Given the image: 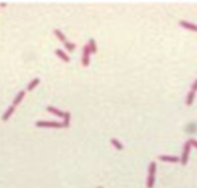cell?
Returning a JSON list of instances; mask_svg holds the SVG:
<instances>
[{
	"label": "cell",
	"mask_w": 197,
	"mask_h": 188,
	"mask_svg": "<svg viewBox=\"0 0 197 188\" xmlns=\"http://www.w3.org/2000/svg\"><path fill=\"white\" fill-rule=\"evenodd\" d=\"M190 141H187L185 143L184 146V151H183V154H182V158H181V163L183 165H186L187 162V158H189V154H190Z\"/></svg>",
	"instance_id": "cell-1"
},
{
	"label": "cell",
	"mask_w": 197,
	"mask_h": 188,
	"mask_svg": "<svg viewBox=\"0 0 197 188\" xmlns=\"http://www.w3.org/2000/svg\"><path fill=\"white\" fill-rule=\"evenodd\" d=\"M38 127H47V128H61L63 127V124L58 122H52V121H38L36 123Z\"/></svg>",
	"instance_id": "cell-2"
},
{
	"label": "cell",
	"mask_w": 197,
	"mask_h": 188,
	"mask_svg": "<svg viewBox=\"0 0 197 188\" xmlns=\"http://www.w3.org/2000/svg\"><path fill=\"white\" fill-rule=\"evenodd\" d=\"M90 50L89 45H85L83 50V58H82V65L84 66H88L90 63Z\"/></svg>",
	"instance_id": "cell-3"
},
{
	"label": "cell",
	"mask_w": 197,
	"mask_h": 188,
	"mask_svg": "<svg viewBox=\"0 0 197 188\" xmlns=\"http://www.w3.org/2000/svg\"><path fill=\"white\" fill-rule=\"evenodd\" d=\"M159 158L161 160H163V161H168V162H178L180 160L179 158L177 157H172V155H160Z\"/></svg>",
	"instance_id": "cell-4"
},
{
	"label": "cell",
	"mask_w": 197,
	"mask_h": 188,
	"mask_svg": "<svg viewBox=\"0 0 197 188\" xmlns=\"http://www.w3.org/2000/svg\"><path fill=\"white\" fill-rule=\"evenodd\" d=\"M180 25L185 27L187 29H190V30H192V31H197V26L193 23H190V22H187V21H185V20H181L180 22Z\"/></svg>",
	"instance_id": "cell-5"
},
{
	"label": "cell",
	"mask_w": 197,
	"mask_h": 188,
	"mask_svg": "<svg viewBox=\"0 0 197 188\" xmlns=\"http://www.w3.org/2000/svg\"><path fill=\"white\" fill-rule=\"evenodd\" d=\"M55 53H56V54H57V56H58L59 58H61L63 62H68L70 61L69 57H68L67 55L63 51V50H61V49H56V51H55Z\"/></svg>",
	"instance_id": "cell-6"
},
{
	"label": "cell",
	"mask_w": 197,
	"mask_h": 188,
	"mask_svg": "<svg viewBox=\"0 0 197 188\" xmlns=\"http://www.w3.org/2000/svg\"><path fill=\"white\" fill-rule=\"evenodd\" d=\"M24 95H25V91L24 90H21V91H19L18 92V94L16 95V97L15 98V100L13 101V106H16V105H18L20 103V101L23 99V97H24Z\"/></svg>",
	"instance_id": "cell-7"
},
{
	"label": "cell",
	"mask_w": 197,
	"mask_h": 188,
	"mask_svg": "<svg viewBox=\"0 0 197 188\" xmlns=\"http://www.w3.org/2000/svg\"><path fill=\"white\" fill-rule=\"evenodd\" d=\"M47 111H50V112H52V113H54V114H56V115L60 116V117H63V115H65V112H63L59 108H56L51 107V106L47 107Z\"/></svg>",
	"instance_id": "cell-8"
},
{
	"label": "cell",
	"mask_w": 197,
	"mask_h": 188,
	"mask_svg": "<svg viewBox=\"0 0 197 188\" xmlns=\"http://www.w3.org/2000/svg\"><path fill=\"white\" fill-rule=\"evenodd\" d=\"M13 111H15V106H11V107L7 109V111H6V112L3 114V116H2V120H3V121L8 120L9 117H10V116L12 115Z\"/></svg>",
	"instance_id": "cell-9"
},
{
	"label": "cell",
	"mask_w": 197,
	"mask_h": 188,
	"mask_svg": "<svg viewBox=\"0 0 197 188\" xmlns=\"http://www.w3.org/2000/svg\"><path fill=\"white\" fill-rule=\"evenodd\" d=\"M194 96H195L194 91L190 90V92H189V94H187V106H190V105L193 103Z\"/></svg>",
	"instance_id": "cell-10"
},
{
	"label": "cell",
	"mask_w": 197,
	"mask_h": 188,
	"mask_svg": "<svg viewBox=\"0 0 197 188\" xmlns=\"http://www.w3.org/2000/svg\"><path fill=\"white\" fill-rule=\"evenodd\" d=\"M63 118H65V120H63V127H68V126H69V121H70V112H68V111L65 112Z\"/></svg>",
	"instance_id": "cell-11"
},
{
	"label": "cell",
	"mask_w": 197,
	"mask_h": 188,
	"mask_svg": "<svg viewBox=\"0 0 197 188\" xmlns=\"http://www.w3.org/2000/svg\"><path fill=\"white\" fill-rule=\"evenodd\" d=\"M89 47L90 50V53H96L97 51V47H96V43L93 39H90V44H89Z\"/></svg>",
	"instance_id": "cell-12"
},
{
	"label": "cell",
	"mask_w": 197,
	"mask_h": 188,
	"mask_svg": "<svg viewBox=\"0 0 197 188\" xmlns=\"http://www.w3.org/2000/svg\"><path fill=\"white\" fill-rule=\"evenodd\" d=\"M39 82H40V78H35V79L28 85V86H27V89H28V90H32L33 88H36L37 85H38Z\"/></svg>",
	"instance_id": "cell-13"
},
{
	"label": "cell",
	"mask_w": 197,
	"mask_h": 188,
	"mask_svg": "<svg viewBox=\"0 0 197 188\" xmlns=\"http://www.w3.org/2000/svg\"><path fill=\"white\" fill-rule=\"evenodd\" d=\"M111 142H112V144L116 147L117 150H122L123 149V145L120 143L119 141H118L117 139H116V138H112L111 139Z\"/></svg>",
	"instance_id": "cell-14"
},
{
	"label": "cell",
	"mask_w": 197,
	"mask_h": 188,
	"mask_svg": "<svg viewBox=\"0 0 197 188\" xmlns=\"http://www.w3.org/2000/svg\"><path fill=\"white\" fill-rule=\"evenodd\" d=\"M54 33H55V35L57 36V38H58V39H60L62 41H65V42H66V36L63 35L60 30L55 29V30H54Z\"/></svg>",
	"instance_id": "cell-15"
},
{
	"label": "cell",
	"mask_w": 197,
	"mask_h": 188,
	"mask_svg": "<svg viewBox=\"0 0 197 188\" xmlns=\"http://www.w3.org/2000/svg\"><path fill=\"white\" fill-rule=\"evenodd\" d=\"M154 183H155V177L149 175L147 178V188H153Z\"/></svg>",
	"instance_id": "cell-16"
},
{
	"label": "cell",
	"mask_w": 197,
	"mask_h": 188,
	"mask_svg": "<svg viewBox=\"0 0 197 188\" xmlns=\"http://www.w3.org/2000/svg\"><path fill=\"white\" fill-rule=\"evenodd\" d=\"M155 172H156V163L153 161V162H151L150 165H149V175L154 176Z\"/></svg>",
	"instance_id": "cell-17"
},
{
	"label": "cell",
	"mask_w": 197,
	"mask_h": 188,
	"mask_svg": "<svg viewBox=\"0 0 197 188\" xmlns=\"http://www.w3.org/2000/svg\"><path fill=\"white\" fill-rule=\"evenodd\" d=\"M65 45H66V48L68 50V51H73V50L75 49L76 45L74 43H71V42H68V41H66L65 42Z\"/></svg>",
	"instance_id": "cell-18"
},
{
	"label": "cell",
	"mask_w": 197,
	"mask_h": 188,
	"mask_svg": "<svg viewBox=\"0 0 197 188\" xmlns=\"http://www.w3.org/2000/svg\"><path fill=\"white\" fill-rule=\"evenodd\" d=\"M192 88V91H194V92L197 90V79H196L195 82H193V85H192V88Z\"/></svg>",
	"instance_id": "cell-19"
},
{
	"label": "cell",
	"mask_w": 197,
	"mask_h": 188,
	"mask_svg": "<svg viewBox=\"0 0 197 188\" xmlns=\"http://www.w3.org/2000/svg\"><path fill=\"white\" fill-rule=\"evenodd\" d=\"M189 141H190V144H192L195 148H197V141H196L195 139H190V140H189Z\"/></svg>",
	"instance_id": "cell-20"
},
{
	"label": "cell",
	"mask_w": 197,
	"mask_h": 188,
	"mask_svg": "<svg viewBox=\"0 0 197 188\" xmlns=\"http://www.w3.org/2000/svg\"><path fill=\"white\" fill-rule=\"evenodd\" d=\"M97 188H103L102 186H99V187H97Z\"/></svg>",
	"instance_id": "cell-21"
}]
</instances>
